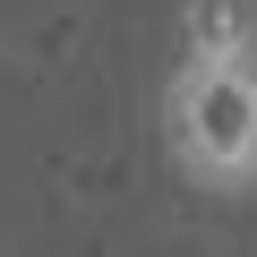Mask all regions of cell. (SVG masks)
<instances>
[{"label":"cell","mask_w":257,"mask_h":257,"mask_svg":"<svg viewBox=\"0 0 257 257\" xmlns=\"http://www.w3.org/2000/svg\"><path fill=\"white\" fill-rule=\"evenodd\" d=\"M163 146L189 189H257V60H180L163 86Z\"/></svg>","instance_id":"obj_1"},{"label":"cell","mask_w":257,"mask_h":257,"mask_svg":"<svg viewBox=\"0 0 257 257\" xmlns=\"http://www.w3.org/2000/svg\"><path fill=\"white\" fill-rule=\"evenodd\" d=\"M180 60H257V0H180Z\"/></svg>","instance_id":"obj_2"}]
</instances>
